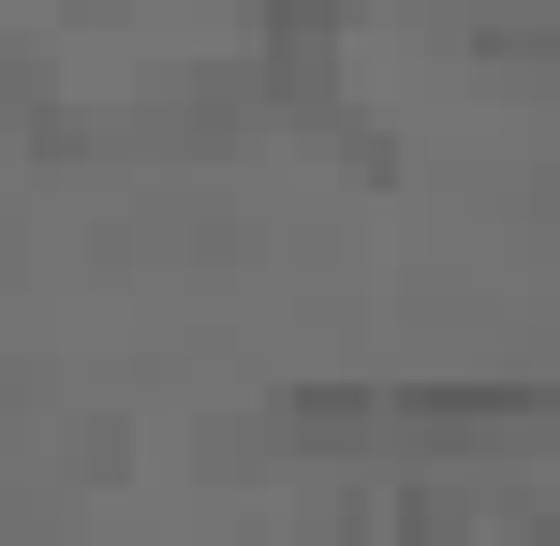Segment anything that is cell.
<instances>
[{"label":"cell","mask_w":560,"mask_h":546,"mask_svg":"<svg viewBox=\"0 0 560 546\" xmlns=\"http://www.w3.org/2000/svg\"><path fill=\"white\" fill-rule=\"evenodd\" d=\"M325 74H339V15H325V0H266V89L310 104Z\"/></svg>","instance_id":"cell-1"},{"label":"cell","mask_w":560,"mask_h":546,"mask_svg":"<svg viewBox=\"0 0 560 546\" xmlns=\"http://www.w3.org/2000/svg\"><path fill=\"white\" fill-rule=\"evenodd\" d=\"M487 59H560V15H472Z\"/></svg>","instance_id":"cell-2"}]
</instances>
